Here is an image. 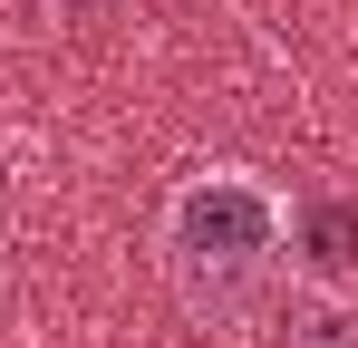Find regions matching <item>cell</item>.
<instances>
[{"label":"cell","instance_id":"1","mask_svg":"<svg viewBox=\"0 0 358 348\" xmlns=\"http://www.w3.org/2000/svg\"><path fill=\"white\" fill-rule=\"evenodd\" d=\"M165 271L203 319H242L262 281L291 261V194L252 165H194L155 213Z\"/></svg>","mask_w":358,"mask_h":348},{"label":"cell","instance_id":"2","mask_svg":"<svg viewBox=\"0 0 358 348\" xmlns=\"http://www.w3.org/2000/svg\"><path fill=\"white\" fill-rule=\"evenodd\" d=\"M291 271L320 300L358 290V194H300L291 203Z\"/></svg>","mask_w":358,"mask_h":348},{"label":"cell","instance_id":"3","mask_svg":"<svg viewBox=\"0 0 358 348\" xmlns=\"http://www.w3.org/2000/svg\"><path fill=\"white\" fill-rule=\"evenodd\" d=\"M291 348H358V310L349 300H300V319H291Z\"/></svg>","mask_w":358,"mask_h":348},{"label":"cell","instance_id":"4","mask_svg":"<svg viewBox=\"0 0 358 348\" xmlns=\"http://www.w3.org/2000/svg\"><path fill=\"white\" fill-rule=\"evenodd\" d=\"M49 10H59V20H97L107 0H49Z\"/></svg>","mask_w":358,"mask_h":348}]
</instances>
